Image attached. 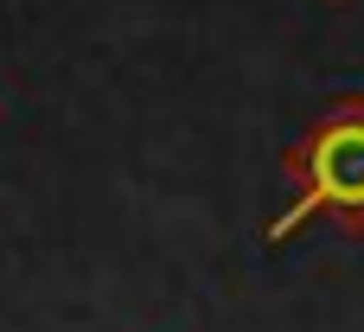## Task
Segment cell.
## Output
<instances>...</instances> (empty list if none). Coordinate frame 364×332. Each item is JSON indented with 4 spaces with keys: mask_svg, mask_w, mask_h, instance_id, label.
<instances>
[{
    "mask_svg": "<svg viewBox=\"0 0 364 332\" xmlns=\"http://www.w3.org/2000/svg\"><path fill=\"white\" fill-rule=\"evenodd\" d=\"M326 6H346V0H326Z\"/></svg>",
    "mask_w": 364,
    "mask_h": 332,
    "instance_id": "cell-2",
    "label": "cell"
},
{
    "mask_svg": "<svg viewBox=\"0 0 364 332\" xmlns=\"http://www.w3.org/2000/svg\"><path fill=\"white\" fill-rule=\"evenodd\" d=\"M294 205L269 224V237H288L301 218L326 211L339 230H364V96L333 102L288 154Z\"/></svg>",
    "mask_w": 364,
    "mask_h": 332,
    "instance_id": "cell-1",
    "label": "cell"
}]
</instances>
